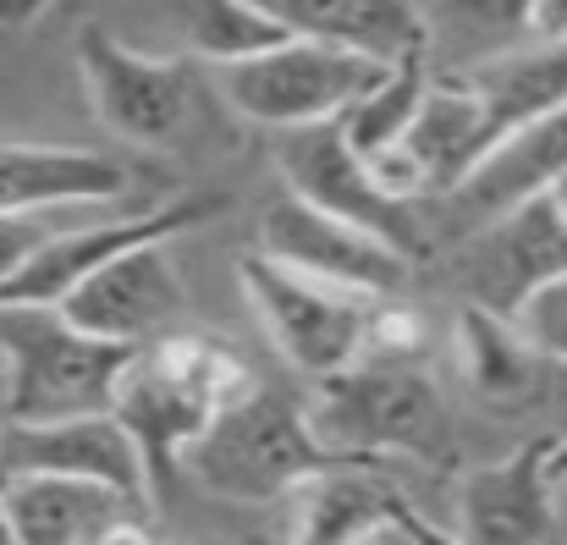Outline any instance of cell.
<instances>
[{
  "instance_id": "6da1fadb",
  "label": "cell",
  "mask_w": 567,
  "mask_h": 545,
  "mask_svg": "<svg viewBox=\"0 0 567 545\" xmlns=\"http://www.w3.org/2000/svg\"><path fill=\"white\" fill-rule=\"evenodd\" d=\"M243 380H254V374L243 369L237 348H226L220 337H204V331H166V337H150L133 348V359L116 380L111 413L138 441L155 507H166L177 491L183 446L215 419V408Z\"/></svg>"
},
{
  "instance_id": "7a4b0ae2",
  "label": "cell",
  "mask_w": 567,
  "mask_h": 545,
  "mask_svg": "<svg viewBox=\"0 0 567 545\" xmlns=\"http://www.w3.org/2000/svg\"><path fill=\"white\" fill-rule=\"evenodd\" d=\"M326 463H337V457L315 441L309 408L292 391H276L259 380H243L215 408V419L183 446V469L226 502L292 496Z\"/></svg>"
},
{
  "instance_id": "3957f363",
  "label": "cell",
  "mask_w": 567,
  "mask_h": 545,
  "mask_svg": "<svg viewBox=\"0 0 567 545\" xmlns=\"http://www.w3.org/2000/svg\"><path fill=\"white\" fill-rule=\"evenodd\" d=\"M309 430L331 457H413L424 469L457 463V424L430 374L408 363H348L320 380Z\"/></svg>"
},
{
  "instance_id": "277c9868",
  "label": "cell",
  "mask_w": 567,
  "mask_h": 545,
  "mask_svg": "<svg viewBox=\"0 0 567 545\" xmlns=\"http://www.w3.org/2000/svg\"><path fill=\"white\" fill-rule=\"evenodd\" d=\"M0 359L11 369L6 419H78L111 413L116 380L133 359L127 342L78 331L61 309H0Z\"/></svg>"
},
{
  "instance_id": "5b68a950",
  "label": "cell",
  "mask_w": 567,
  "mask_h": 545,
  "mask_svg": "<svg viewBox=\"0 0 567 545\" xmlns=\"http://www.w3.org/2000/svg\"><path fill=\"white\" fill-rule=\"evenodd\" d=\"M385 72L391 66L375 55L320 44V39H287L254 61L220 66V89L237 116L287 133V127L342 116L353 100H364L375 83H385Z\"/></svg>"
},
{
  "instance_id": "8992f818",
  "label": "cell",
  "mask_w": 567,
  "mask_h": 545,
  "mask_svg": "<svg viewBox=\"0 0 567 545\" xmlns=\"http://www.w3.org/2000/svg\"><path fill=\"white\" fill-rule=\"evenodd\" d=\"M276 166L287 177V193H298L303 204L359 226L380 237L385 248H396L402 259L424 265L430 259V232L413 209V198L385 193L370 172V161H359L342 138V122H309V127H287L276 144Z\"/></svg>"
},
{
  "instance_id": "52a82bcc",
  "label": "cell",
  "mask_w": 567,
  "mask_h": 545,
  "mask_svg": "<svg viewBox=\"0 0 567 545\" xmlns=\"http://www.w3.org/2000/svg\"><path fill=\"white\" fill-rule=\"evenodd\" d=\"M243 292L265 326V337L281 348V359L315 380L359 363V342H364V315L375 298H359L348 287L315 281L292 265H276L270 254H243L237 259Z\"/></svg>"
},
{
  "instance_id": "ba28073f",
  "label": "cell",
  "mask_w": 567,
  "mask_h": 545,
  "mask_svg": "<svg viewBox=\"0 0 567 545\" xmlns=\"http://www.w3.org/2000/svg\"><path fill=\"white\" fill-rule=\"evenodd\" d=\"M457 287L468 304L502 315L518 326L529 298L567 276V220H563V182L535 187L529 198L507 204L496 226H485L457 259H452Z\"/></svg>"
},
{
  "instance_id": "9c48e42d",
  "label": "cell",
  "mask_w": 567,
  "mask_h": 545,
  "mask_svg": "<svg viewBox=\"0 0 567 545\" xmlns=\"http://www.w3.org/2000/svg\"><path fill=\"white\" fill-rule=\"evenodd\" d=\"M78 72L94 122L116 138L144 150H172L183 138L193 116V78L183 61H150L100 22H89L78 33Z\"/></svg>"
},
{
  "instance_id": "30bf717a",
  "label": "cell",
  "mask_w": 567,
  "mask_h": 545,
  "mask_svg": "<svg viewBox=\"0 0 567 545\" xmlns=\"http://www.w3.org/2000/svg\"><path fill=\"white\" fill-rule=\"evenodd\" d=\"M254 237H259V254H270L276 265H292V270L331 281V287H348L359 298H396L413 281V259H402L396 248H385L370 232L303 204L298 193L265 198Z\"/></svg>"
},
{
  "instance_id": "8fae6325",
  "label": "cell",
  "mask_w": 567,
  "mask_h": 545,
  "mask_svg": "<svg viewBox=\"0 0 567 545\" xmlns=\"http://www.w3.org/2000/svg\"><path fill=\"white\" fill-rule=\"evenodd\" d=\"M463 541L557 545L563 541V435H535L513 457L463 480Z\"/></svg>"
},
{
  "instance_id": "7c38bea8",
  "label": "cell",
  "mask_w": 567,
  "mask_h": 545,
  "mask_svg": "<svg viewBox=\"0 0 567 545\" xmlns=\"http://www.w3.org/2000/svg\"><path fill=\"white\" fill-rule=\"evenodd\" d=\"M0 513L17 545H138L150 541L155 502L78 474H28L0 491Z\"/></svg>"
},
{
  "instance_id": "4fadbf2b",
  "label": "cell",
  "mask_w": 567,
  "mask_h": 545,
  "mask_svg": "<svg viewBox=\"0 0 567 545\" xmlns=\"http://www.w3.org/2000/svg\"><path fill=\"white\" fill-rule=\"evenodd\" d=\"M226 198L215 193H193V198H177L166 209H150V215H133V220H116V226H83V232H50L6 281H0V309H55L89 270H100L105 259L138 248V243H166L177 232H188L198 220L220 215Z\"/></svg>"
},
{
  "instance_id": "5bb4252c",
  "label": "cell",
  "mask_w": 567,
  "mask_h": 545,
  "mask_svg": "<svg viewBox=\"0 0 567 545\" xmlns=\"http://www.w3.org/2000/svg\"><path fill=\"white\" fill-rule=\"evenodd\" d=\"M28 474H78V480H105L116 491L150 496L138 441L127 435V424L116 413L33 419V424L28 419H0V491L11 480H28Z\"/></svg>"
},
{
  "instance_id": "9a60e30c",
  "label": "cell",
  "mask_w": 567,
  "mask_h": 545,
  "mask_svg": "<svg viewBox=\"0 0 567 545\" xmlns=\"http://www.w3.org/2000/svg\"><path fill=\"white\" fill-rule=\"evenodd\" d=\"M78 331L89 337H105V342H150V337H166L177 331L183 309H188V292L166 259L161 243H138L116 259H105L100 270H89L61 304H55Z\"/></svg>"
},
{
  "instance_id": "2e32d148",
  "label": "cell",
  "mask_w": 567,
  "mask_h": 545,
  "mask_svg": "<svg viewBox=\"0 0 567 545\" xmlns=\"http://www.w3.org/2000/svg\"><path fill=\"white\" fill-rule=\"evenodd\" d=\"M292 496H298V507H292L287 541L298 545H370V541L441 545L446 541V529H430L396 485H385L380 474H364L353 457L326 463Z\"/></svg>"
},
{
  "instance_id": "e0dca14e",
  "label": "cell",
  "mask_w": 567,
  "mask_h": 545,
  "mask_svg": "<svg viewBox=\"0 0 567 545\" xmlns=\"http://www.w3.org/2000/svg\"><path fill=\"white\" fill-rule=\"evenodd\" d=\"M457 363L468 391L491 408V413H535L540 402L557 397L563 380V353L540 348L524 326L468 304L457 315Z\"/></svg>"
},
{
  "instance_id": "ac0fdd59",
  "label": "cell",
  "mask_w": 567,
  "mask_h": 545,
  "mask_svg": "<svg viewBox=\"0 0 567 545\" xmlns=\"http://www.w3.org/2000/svg\"><path fill=\"white\" fill-rule=\"evenodd\" d=\"M248 6L265 11L292 39L342 44V50L375 55L385 66L430 50V22L413 0H248Z\"/></svg>"
},
{
  "instance_id": "d6986e66",
  "label": "cell",
  "mask_w": 567,
  "mask_h": 545,
  "mask_svg": "<svg viewBox=\"0 0 567 545\" xmlns=\"http://www.w3.org/2000/svg\"><path fill=\"white\" fill-rule=\"evenodd\" d=\"M127 166L72 144H0V215L122 198Z\"/></svg>"
},
{
  "instance_id": "ffe728a7",
  "label": "cell",
  "mask_w": 567,
  "mask_h": 545,
  "mask_svg": "<svg viewBox=\"0 0 567 545\" xmlns=\"http://www.w3.org/2000/svg\"><path fill=\"white\" fill-rule=\"evenodd\" d=\"M546 182H563V111L557 116H540L524 133H513L507 144H496L474 166V177L463 182V193L480 209H507V204L529 198Z\"/></svg>"
},
{
  "instance_id": "44dd1931",
  "label": "cell",
  "mask_w": 567,
  "mask_h": 545,
  "mask_svg": "<svg viewBox=\"0 0 567 545\" xmlns=\"http://www.w3.org/2000/svg\"><path fill=\"white\" fill-rule=\"evenodd\" d=\"M424 83H430V50L396 61V66L385 72V83H375L364 100H353V105L337 116V122H342V138H348V150H353L359 161H375L380 150H391V144L408 133V122H413V111H419V100H424Z\"/></svg>"
},
{
  "instance_id": "7402d4cb",
  "label": "cell",
  "mask_w": 567,
  "mask_h": 545,
  "mask_svg": "<svg viewBox=\"0 0 567 545\" xmlns=\"http://www.w3.org/2000/svg\"><path fill=\"white\" fill-rule=\"evenodd\" d=\"M183 33H188L193 55H204L215 66L254 61V55H265V50L292 39L287 28H276L248 0H183Z\"/></svg>"
},
{
  "instance_id": "603a6c76",
  "label": "cell",
  "mask_w": 567,
  "mask_h": 545,
  "mask_svg": "<svg viewBox=\"0 0 567 545\" xmlns=\"http://www.w3.org/2000/svg\"><path fill=\"white\" fill-rule=\"evenodd\" d=\"M540 0H441V22L468 39H518L529 33Z\"/></svg>"
},
{
  "instance_id": "cb8c5ba5",
  "label": "cell",
  "mask_w": 567,
  "mask_h": 545,
  "mask_svg": "<svg viewBox=\"0 0 567 545\" xmlns=\"http://www.w3.org/2000/svg\"><path fill=\"white\" fill-rule=\"evenodd\" d=\"M44 237H50V232L33 226L28 215H0V281H6V276H11V270L44 243Z\"/></svg>"
},
{
  "instance_id": "d4e9b609",
  "label": "cell",
  "mask_w": 567,
  "mask_h": 545,
  "mask_svg": "<svg viewBox=\"0 0 567 545\" xmlns=\"http://www.w3.org/2000/svg\"><path fill=\"white\" fill-rule=\"evenodd\" d=\"M44 6H50V0H0V17H6V22H33Z\"/></svg>"
},
{
  "instance_id": "484cf974",
  "label": "cell",
  "mask_w": 567,
  "mask_h": 545,
  "mask_svg": "<svg viewBox=\"0 0 567 545\" xmlns=\"http://www.w3.org/2000/svg\"><path fill=\"white\" fill-rule=\"evenodd\" d=\"M0 545H17V541H11V524H6V513H0Z\"/></svg>"
},
{
  "instance_id": "4316f807",
  "label": "cell",
  "mask_w": 567,
  "mask_h": 545,
  "mask_svg": "<svg viewBox=\"0 0 567 545\" xmlns=\"http://www.w3.org/2000/svg\"><path fill=\"white\" fill-rule=\"evenodd\" d=\"M0 385H6V359H0Z\"/></svg>"
}]
</instances>
